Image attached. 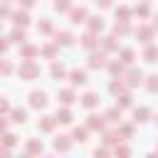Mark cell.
Wrapping results in <instances>:
<instances>
[{"label":"cell","mask_w":158,"mask_h":158,"mask_svg":"<svg viewBox=\"0 0 158 158\" xmlns=\"http://www.w3.org/2000/svg\"><path fill=\"white\" fill-rule=\"evenodd\" d=\"M96 101H99V99H96V94H91V91H89V94H84V99H81V104H84L86 109L96 106Z\"/></svg>","instance_id":"cell-10"},{"label":"cell","mask_w":158,"mask_h":158,"mask_svg":"<svg viewBox=\"0 0 158 158\" xmlns=\"http://www.w3.org/2000/svg\"><path fill=\"white\" fill-rule=\"evenodd\" d=\"M54 7H57V10H67V7H69V0H57Z\"/></svg>","instance_id":"cell-31"},{"label":"cell","mask_w":158,"mask_h":158,"mask_svg":"<svg viewBox=\"0 0 158 158\" xmlns=\"http://www.w3.org/2000/svg\"><path fill=\"white\" fill-rule=\"evenodd\" d=\"M141 79H143V74H141V72H136V69H131V72H128V81H131V86L141 84Z\"/></svg>","instance_id":"cell-12"},{"label":"cell","mask_w":158,"mask_h":158,"mask_svg":"<svg viewBox=\"0 0 158 158\" xmlns=\"http://www.w3.org/2000/svg\"><path fill=\"white\" fill-rule=\"evenodd\" d=\"M37 72H40V69H37V67H35L30 59H27V62H25V64L17 69V74H20L22 79H32V77H37Z\"/></svg>","instance_id":"cell-2"},{"label":"cell","mask_w":158,"mask_h":158,"mask_svg":"<svg viewBox=\"0 0 158 158\" xmlns=\"http://www.w3.org/2000/svg\"><path fill=\"white\" fill-rule=\"evenodd\" d=\"M148 114H151V111H148L146 106H141V109H136V121H146V118H148Z\"/></svg>","instance_id":"cell-22"},{"label":"cell","mask_w":158,"mask_h":158,"mask_svg":"<svg viewBox=\"0 0 158 158\" xmlns=\"http://www.w3.org/2000/svg\"><path fill=\"white\" fill-rule=\"evenodd\" d=\"M136 35H141V37H143L141 42H151V37H153V30H151V27H141V30H136Z\"/></svg>","instance_id":"cell-11"},{"label":"cell","mask_w":158,"mask_h":158,"mask_svg":"<svg viewBox=\"0 0 158 158\" xmlns=\"http://www.w3.org/2000/svg\"><path fill=\"white\" fill-rule=\"evenodd\" d=\"M72 42H74V37H72L69 32H59V35H57V44H62V47H69Z\"/></svg>","instance_id":"cell-6"},{"label":"cell","mask_w":158,"mask_h":158,"mask_svg":"<svg viewBox=\"0 0 158 158\" xmlns=\"http://www.w3.org/2000/svg\"><path fill=\"white\" fill-rule=\"evenodd\" d=\"M57 96H59L62 104H72V101H74V91H72V89H62Z\"/></svg>","instance_id":"cell-7"},{"label":"cell","mask_w":158,"mask_h":158,"mask_svg":"<svg viewBox=\"0 0 158 158\" xmlns=\"http://www.w3.org/2000/svg\"><path fill=\"white\" fill-rule=\"evenodd\" d=\"M156 57H158V49H156V47H148V49L143 52V59H146V62H156Z\"/></svg>","instance_id":"cell-16"},{"label":"cell","mask_w":158,"mask_h":158,"mask_svg":"<svg viewBox=\"0 0 158 158\" xmlns=\"http://www.w3.org/2000/svg\"><path fill=\"white\" fill-rule=\"evenodd\" d=\"M27 22H30V15L17 10V12H15V25H27Z\"/></svg>","instance_id":"cell-13"},{"label":"cell","mask_w":158,"mask_h":158,"mask_svg":"<svg viewBox=\"0 0 158 158\" xmlns=\"http://www.w3.org/2000/svg\"><path fill=\"white\" fill-rule=\"evenodd\" d=\"M121 89H123V84H121V81H111V91H114V94H116V91H121Z\"/></svg>","instance_id":"cell-34"},{"label":"cell","mask_w":158,"mask_h":158,"mask_svg":"<svg viewBox=\"0 0 158 158\" xmlns=\"http://www.w3.org/2000/svg\"><path fill=\"white\" fill-rule=\"evenodd\" d=\"M74 141H79V143L86 141V128H77V131H74Z\"/></svg>","instance_id":"cell-24"},{"label":"cell","mask_w":158,"mask_h":158,"mask_svg":"<svg viewBox=\"0 0 158 158\" xmlns=\"http://www.w3.org/2000/svg\"><path fill=\"white\" fill-rule=\"evenodd\" d=\"M81 47H84V49H94V47H96V37H94V32H86V35L81 37Z\"/></svg>","instance_id":"cell-3"},{"label":"cell","mask_w":158,"mask_h":158,"mask_svg":"<svg viewBox=\"0 0 158 158\" xmlns=\"http://www.w3.org/2000/svg\"><path fill=\"white\" fill-rule=\"evenodd\" d=\"M54 146H57V151H67V148H69V141H67V136H59V138L54 141Z\"/></svg>","instance_id":"cell-21"},{"label":"cell","mask_w":158,"mask_h":158,"mask_svg":"<svg viewBox=\"0 0 158 158\" xmlns=\"http://www.w3.org/2000/svg\"><path fill=\"white\" fill-rule=\"evenodd\" d=\"M136 12H138V15H148V7H146V5H141V7H136Z\"/></svg>","instance_id":"cell-35"},{"label":"cell","mask_w":158,"mask_h":158,"mask_svg":"<svg viewBox=\"0 0 158 158\" xmlns=\"http://www.w3.org/2000/svg\"><path fill=\"white\" fill-rule=\"evenodd\" d=\"M104 118L106 116H89V128H104Z\"/></svg>","instance_id":"cell-9"},{"label":"cell","mask_w":158,"mask_h":158,"mask_svg":"<svg viewBox=\"0 0 158 158\" xmlns=\"http://www.w3.org/2000/svg\"><path fill=\"white\" fill-rule=\"evenodd\" d=\"M121 57H123V62H126V64H131V62H133V49H123V52H121Z\"/></svg>","instance_id":"cell-26"},{"label":"cell","mask_w":158,"mask_h":158,"mask_svg":"<svg viewBox=\"0 0 158 158\" xmlns=\"http://www.w3.org/2000/svg\"><path fill=\"white\" fill-rule=\"evenodd\" d=\"M121 118V109L116 106V109H111V111H106V121H118Z\"/></svg>","instance_id":"cell-20"},{"label":"cell","mask_w":158,"mask_h":158,"mask_svg":"<svg viewBox=\"0 0 158 158\" xmlns=\"http://www.w3.org/2000/svg\"><path fill=\"white\" fill-rule=\"evenodd\" d=\"M35 54H37V49H35V47H30V44H27V47H22V57H35Z\"/></svg>","instance_id":"cell-28"},{"label":"cell","mask_w":158,"mask_h":158,"mask_svg":"<svg viewBox=\"0 0 158 158\" xmlns=\"http://www.w3.org/2000/svg\"><path fill=\"white\" fill-rule=\"evenodd\" d=\"M52 77H64V67L62 64H52Z\"/></svg>","instance_id":"cell-27"},{"label":"cell","mask_w":158,"mask_h":158,"mask_svg":"<svg viewBox=\"0 0 158 158\" xmlns=\"http://www.w3.org/2000/svg\"><path fill=\"white\" fill-rule=\"evenodd\" d=\"M44 54H47V57H54V47H52V44H49V47H44Z\"/></svg>","instance_id":"cell-36"},{"label":"cell","mask_w":158,"mask_h":158,"mask_svg":"<svg viewBox=\"0 0 158 158\" xmlns=\"http://www.w3.org/2000/svg\"><path fill=\"white\" fill-rule=\"evenodd\" d=\"M104 47H106V49H114V47H116V42H114V37H106V42H104Z\"/></svg>","instance_id":"cell-33"},{"label":"cell","mask_w":158,"mask_h":158,"mask_svg":"<svg viewBox=\"0 0 158 158\" xmlns=\"http://www.w3.org/2000/svg\"><path fill=\"white\" fill-rule=\"evenodd\" d=\"M30 106L32 109H44L47 106V94L44 91H32L30 94Z\"/></svg>","instance_id":"cell-1"},{"label":"cell","mask_w":158,"mask_h":158,"mask_svg":"<svg viewBox=\"0 0 158 158\" xmlns=\"http://www.w3.org/2000/svg\"><path fill=\"white\" fill-rule=\"evenodd\" d=\"M10 40H12V42H25V32H22V30H17V27H15V30H12V32H10Z\"/></svg>","instance_id":"cell-19"},{"label":"cell","mask_w":158,"mask_h":158,"mask_svg":"<svg viewBox=\"0 0 158 158\" xmlns=\"http://www.w3.org/2000/svg\"><path fill=\"white\" fill-rule=\"evenodd\" d=\"M156 27H158V15H156Z\"/></svg>","instance_id":"cell-39"},{"label":"cell","mask_w":158,"mask_h":158,"mask_svg":"<svg viewBox=\"0 0 158 158\" xmlns=\"http://www.w3.org/2000/svg\"><path fill=\"white\" fill-rule=\"evenodd\" d=\"M69 79H72V84L77 86V84H86V74L84 72H79V69H74L72 74H69Z\"/></svg>","instance_id":"cell-4"},{"label":"cell","mask_w":158,"mask_h":158,"mask_svg":"<svg viewBox=\"0 0 158 158\" xmlns=\"http://www.w3.org/2000/svg\"><path fill=\"white\" fill-rule=\"evenodd\" d=\"M146 86H148V91H151V94H156V91H158V74L148 77V84H146Z\"/></svg>","instance_id":"cell-18"},{"label":"cell","mask_w":158,"mask_h":158,"mask_svg":"<svg viewBox=\"0 0 158 158\" xmlns=\"http://www.w3.org/2000/svg\"><path fill=\"white\" fill-rule=\"evenodd\" d=\"M54 121H57V118H49V116H44V121H42V126H40V128H42V131H52Z\"/></svg>","instance_id":"cell-23"},{"label":"cell","mask_w":158,"mask_h":158,"mask_svg":"<svg viewBox=\"0 0 158 158\" xmlns=\"http://www.w3.org/2000/svg\"><path fill=\"white\" fill-rule=\"evenodd\" d=\"M96 2H99L101 7H109V5H111V0H96Z\"/></svg>","instance_id":"cell-38"},{"label":"cell","mask_w":158,"mask_h":158,"mask_svg":"<svg viewBox=\"0 0 158 158\" xmlns=\"http://www.w3.org/2000/svg\"><path fill=\"white\" fill-rule=\"evenodd\" d=\"M121 69H123V67H121V62H111V64H109V72H111V74H118Z\"/></svg>","instance_id":"cell-29"},{"label":"cell","mask_w":158,"mask_h":158,"mask_svg":"<svg viewBox=\"0 0 158 158\" xmlns=\"http://www.w3.org/2000/svg\"><path fill=\"white\" fill-rule=\"evenodd\" d=\"M114 30H116V35H128V30H131V27H128V22H126V20H121V22H116V27H114Z\"/></svg>","instance_id":"cell-15"},{"label":"cell","mask_w":158,"mask_h":158,"mask_svg":"<svg viewBox=\"0 0 158 158\" xmlns=\"http://www.w3.org/2000/svg\"><path fill=\"white\" fill-rule=\"evenodd\" d=\"M37 151H42V143H37V141H30V143H27V153H37Z\"/></svg>","instance_id":"cell-25"},{"label":"cell","mask_w":158,"mask_h":158,"mask_svg":"<svg viewBox=\"0 0 158 158\" xmlns=\"http://www.w3.org/2000/svg\"><path fill=\"white\" fill-rule=\"evenodd\" d=\"M20 2H22V7H32L35 5V0H20Z\"/></svg>","instance_id":"cell-37"},{"label":"cell","mask_w":158,"mask_h":158,"mask_svg":"<svg viewBox=\"0 0 158 158\" xmlns=\"http://www.w3.org/2000/svg\"><path fill=\"white\" fill-rule=\"evenodd\" d=\"M40 30H42V32H49V30H52V22H47V20L40 22Z\"/></svg>","instance_id":"cell-32"},{"label":"cell","mask_w":158,"mask_h":158,"mask_svg":"<svg viewBox=\"0 0 158 158\" xmlns=\"http://www.w3.org/2000/svg\"><path fill=\"white\" fill-rule=\"evenodd\" d=\"M86 20V10L84 7H79V10H72V22L77 25V22H84Z\"/></svg>","instance_id":"cell-8"},{"label":"cell","mask_w":158,"mask_h":158,"mask_svg":"<svg viewBox=\"0 0 158 158\" xmlns=\"http://www.w3.org/2000/svg\"><path fill=\"white\" fill-rule=\"evenodd\" d=\"M54 118H57L59 123H72V111H69V109H59Z\"/></svg>","instance_id":"cell-5"},{"label":"cell","mask_w":158,"mask_h":158,"mask_svg":"<svg viewBox=\"0 0 158 158\" xmlns=\"http://www.w3.org/2000/svg\"><path fill=\"white\" fill-rule=\"evenodd\" d=\"M89 67H104V54H91L89 57Z\"/></svg>","instance_id":"cell-17"},{"label":"cell","mask_w":158,"mask_h":158,"mask_svg":"<svg viewBox=\"0 0 158 158\" xmlns=\"http://www.w3.org/2000/svg\"><path fill=\"white\" fill-rule=\"evenodd\" d=\"M156 121H158V118H156Z\"/></svg>","instance_id":"cell-40"},{"label":"cell","mask_w":158,"mask_h":158,"mask_svg":"<svg viewBox=\"0 0 158 158\" xmlns=\"http://www.w3.org/2000/svg\"><path fill=\"white\" fill-rule=\"evenodd\" d=\"M89 27H91V32H96V30L104 27V20L101 17H89Z\"/></svg>","instance_id":"cell-14"},{"label":"cell","mask_w":158,"mask_h":158,"mask_svg":"<svg viewBox=\"0 0 158 158\" xmlns=\"http://www.w3.org/2000/svg\"><path fill=\"white\" fill-rule=\"evenodd\" d=\"M12 116H15V118H12L15 123H22V121H25V111H15Z\"/></svg>","instance_id":"cell-30"}]
</instances>
